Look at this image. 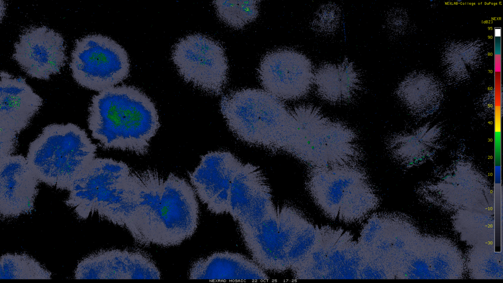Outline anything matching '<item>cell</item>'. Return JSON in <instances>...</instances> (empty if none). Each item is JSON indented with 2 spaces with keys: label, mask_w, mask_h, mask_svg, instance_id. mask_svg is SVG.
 <instances>
[{
  "label": "cell",
  "mask_w": 503,
  "mask_h": 283,
  "mask_svg": "<svg viewBox=\"0 0 503 283\" xmlns=\"http://www.w3.org/2000/svg\"><path fill=\"white\" fill-rule=\"evenodd\" d=\"M340 18L339 7L335 4H327L321 6L316 13L312 27L317 32L330 34L337 28Z\"/></svg>",
  "instance_id": "7402d4cb"
},
{
  "label": "cell",
  "mask_w": 503,
  "mask_h": 283,
  "mask_svg": "<svg viewBox=\"0 0 503 283\" xmlns=\"http://www.w3.org/2000/svg\"><path fill=\"white\" fill-rule=\"evenodd\" d=\"M97 145L78 125L51 124L29 144L27 162L39 180L68 190L95 158Z\"/></svg>",
  "instance_id": "5b68a950"
},
{
  "label": "cell",
  "mask_w": 503,
  "mask_h": 283,
  "mask_svg": "<svg viewBox=\"0 0 503 283\" xmlns=\"http://www.w3.org/2000/svg\"><path fill=\"white\" fill-rule=\"evenodd\" d=\"M258 76L266 91L279 99L297 100L305 97L313 84L314 73L309 59L291 49H279L262 58Z\"/></svg>",
  "instance_id": "8fae6325"
},
{
  "label": "cell",
  "mask_w": 503,
  "mask_h": 283,
  "mask_svg": "<svg viewBox=\"0 0 503 283\" xmlns=\"http://www.w3.org/2000/svg\"><path fill=\"white\" fill-rule=\"evenodd\" d=\"M139 187L127 230L141 246H178L195 233L199 206L195 192L184 178L155 170L138 171Z\"/></svg>",
  "instance_id": "6da1fadb"
},
{
  "label": "cell",
  "mask_w": 503,
  "mask_h": 283,
  "mask_svg": "<svg viewBox=\"0 0 503 283\" xmlns=\"http://www.w3.org/2000/svg\"><path fill=\"white\" fill-rule=\"evenodd\" d=\"M135 186L134 173L126 164L95 158L74 181L65 202L80 220L96 213L123 227Z\"/></svg>",
  "instance_id": "277c9868"
},
{
  "label": "cell",
  "mask_w": 503,
  "mask_h": 283,
  "mask_svg": "<svg viewBox=\"0 0 503 283\" xmlns=\"http://www.w3.org/2000/svg\"><path fill=\"white\" fill-rule=\"evenodd\" d=\"M191 279L268 280L255 261L239 254L217 252L196 261L189 271Z\"/></svg>",
  "instance_id": "e0dca14e"
},
{
  "label": "cell",
  "mask_w": 503,
  "mask_h": 283,
  "mask_svg": "<svg viewBox=\"0 0 503 283\" xmlns=\"http://www.w3.org/2000/svg\"><path fill=\"white\" fill-rule=\"evenodd\" d=\"M256 0H215L213 1L219 17L235 28H243L258 15Z\"/></svg>",
  "instance_id": "ffe728a7"
},
{
  "label": "cell",
  "mask_w": 503,
  "mask_h": 283,
  "mask_svg": "<svg viewBox=\"0 0 503 283\" xmlns=\"http://www.w3.org/2000/svg\"><path fill=\"white\" fill-rule=\"evenodd\" d=\"M313 83L321 98L336 104L351 101L362 86L359 73L347 58L320 65L314 73Z\"/></svg>",
  "instance_id": "ac0fdd59"
},
{
  "label": "cell",
  "mask_w": 503,
  "mask_h": 283,
  "mask_svg": "<svg viewBox=\"0 0 503 283\" xmlns=\"http://www.w3.org/2000/svg\"><path fill=\"white\" fill-rule=\"evenodd\" d=\"M43 102L25 78L1 71L0 158L12 155L18 135L29 125Z\"/></svg>",
  "instance_id": "30bf717a"
},
{
  "label": "cell",
  "mask_w": 503,
  "mask_h": 283,
  "mask_svg": "<svg viewBox=\"0 0 503 283\" xmlns=\"http://www.w3.org/2000/svg\"><path fill=\"white\" fill-rule=\"evenodd\" d=\"M320 234V228L308 221L298 232L287 254L289 266L292 272L307 258L315 245Z\"/></svg>",
  "instance_id": "44dd1931"
},
{
  "label": "cell",
  "mask_w": 503,
  "mask_h": 283,
  "mask_svg": "<svg viewBox=\"0 0 503 283\" xmlns=\"http://www.w3.org/2000/svg\"><path fill=\"white\" fill-rule=\"evenodd\" d=\"M88 110L91 137L107 149L145 155L160 126L154 102L133 85L99 92L92 96Z\"/></svg>",
  "instance_id": "7a4b0ae2"
},
{
  "label": "cell",
  "mask_w": 503,
  "mask_h": 283,
  "mask_svg": "<svg viewBox=\"0 0 503 283\" xmlns=\"http://www.w3.org/2000/svg\"><path fill=\"white\" fill-rule=\"evenodd\" d=\"M52 273L25 253H6L0 258V279H51Z\"/></svg>",
  "instance_id": "d6986e66"
},
{
  "label": "cell",
  "mask_w": 503,
  "mask_h": 283,
  "mask_svg": "<svg viewBox=\"0 0 503 283\" xmlns=\"http://www.w3.org/2000/svg\"><path fill=\"white\" fill-rule=\"evenodd\" d=\"M306 186L326 215L346 223L362 220L379 204L366 172L358 164L310 168Z\"/></svg>",
  "instance_id": "8992f818"
},
{
  "label": "cell",
  "mask_w": 503,
  "mask_h": 283,
  "mask_svg": "<svg viewBox=\"0 0 503 283\" xmlns=\"http://www.w3.org/2000/svg\"><path fill=\"white\" fill-rule=\"evenodd\" d=\"M242 164L229 152H211L203 155L198 166L189 173L195 193L212 213H228L230 185Z\"/></svg>",
  "instance_id": "5bb4252c"
},
{
  "label": "cell",
  "mask_w": 503,
  "mask_h": 283,
  "mask_svg": "<svg viewBox=\"0 0 503 283\" xmlns=\"http://www.w3.org/2000/svg\"><path fill=\"white\" fill-rule=\"evenodd\" d=\"M307 221L292 207H275L242 237L254 261L264 270L282 272L289 269L288 252Z\"/></svg>",
  "instance_id": "9c48e42d"
},
{
  "label": "cell",
  "mask_w": 503,
  "mask_h": 283,
  "mask_svg": "<svg viewBox=\"0 0 503 283\" xmlns=\"http://www.w3.org/2000/svg\"><path fill=\"white\" fill-rule=\"evenodd\" d=\"M273 203L271 190L259 168L241 165L229 190L228 213L238 224L256 218Z\"/></svg>",
  "instance_id": "2e32d148"
},
{
  "label": "cell",
  "mask_w": 503,
  "mask_h": 283,
  "mask_svg": "<svg viewBox=\"0 0 503 283\" xmlns=\"http://www.w3.org/2000/svg\"><path fill=\"white\" fill-rule=\"evenodd\" d=\"M40 181L26 157L10 155L0 158V215L1 220L32 213Z\"/></svg>",
  "instance_id": "9a60e30c"
},
{
  "label": "cell",
  "mask_w": 503,
  "mask_h": 283,
  "mask_svg": "<svg viewBox=\"0 0 503 283\" xmlns=\"http://www.w3.org/2000/svg\"><path fill=\"white\" fill-rule=\"evenodd\" d=\"M76 279H159L161 273L146 254L138 250L109 249L84 258L75 271Z\"/></svg>",
  "instance_id": "4fadbf2b"
},
{
  "label": "cell",
  "mask_w": 503,
  "mask_h": 283,
  "mask_svg": "<svg viewBox=\"0 0 503 283\" xmlns=\"http://www.w3.org/2000/svg\"><path fill=\"white\" fill-rule=\"evenodd\" d=\"M171 59L180 76L201 90L219 95L227 80L228 63L224 51L207 36L192 34L173 46Z\"/></svg>",
  "instance_id": "ba28073f"
},
{
  "label": "cell",
  "mask_w": 503,
  "mask_h": 283,
  "mask_svg": "<svg viewBox=\"0 0 503 283\" xmlns=\"http://www.w3.org/2000/svg\"><path fill=\"white\" fill-rule=\"evenodd\" d=\"M220 109L228 127L240 140L298 159L299 123L280 99L266 90L244 88L224 95Z\"/></svg>",
  "instance_id": "3957f363"
},
{
  "label": "cell",
  "mask_w": 503,
  "mask_h": 283,
  "mask_svg": "<svg viewBox=\"0 0 503 283\" xmlns=\"http://www.w3.org/2000/svg\"><path fill=\"white\" fill-rule=\"evenodd\" d=\"M69 66L80 85L100 92L125 80L130 62L126 51L115 40L90 34L75 40Z\"/></svg>",
  "instance_id": "52a82bcc"
},
{
  "label": "cell",
  "mask_w": 503,
  "mask_h": 283,
  "mask_svg": "<svg viewBox=\"0 0 503 283\" xmlns=\"http://www.w3.org/2000/svg\"><path fill=\"white\" fill-rule=\"evenodd\" d=\"M14 47L12 58L33 78L49 79L60 72L67 59L62 35L45 26L24 29Z\"/></svg>",
  "instance_id": "7c38bea8"
}]
</instances>
